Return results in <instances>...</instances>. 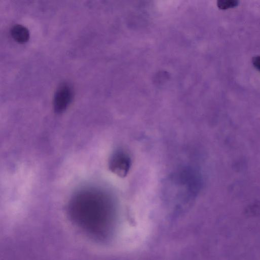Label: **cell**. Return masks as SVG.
<instances>
[{"label": "cell", "instance_id": "obj_1", "mask_svg": "<svg viewBox=\"0 0 260 260\" xmlns=\"http://www.w3.org/2000/svg\"><path fill=\"white\" fill-rule=\"evenodd\" d=\"M70 215L79 229L94 238H106L113 227L110 207L96 199L83 198L76 201L71 207Z\"/></svg>", "mask_w": 260, "mask_h": 260}, {"label": "cell", "instance_id": "obj_2", "mask_svg": "<svg viewBox=\"0 0 260 260\" xmlns=\"http://www.w3.org/2000/svg\"><path fill=\"white\" fill-rule=\"evenodd\" d=\"M73 98V91L71 86L67 83L61 84L56 90L53 100L54 110L56 113L64 111Z\"/></svg>", "mask_w": 260, "mask_h": 260}, {"label": "cell", "instance_id": "obj_3", "mask_svg": "<svg viewBox=\"0 0 260 260\" xmlns=\"http://www.w3.org/2000/svg\"><path fill=\"white\" fill-rule=\"evenodd\" d=\"M109 167L113 173L119 177H125L130 169L131 159L126 153L118 151L111 157Z\"/></svg>", "mask_w": 260, "mask_h": 260}, {"label": "cell", "instance_id": "obj_4", "mask_svg": "<svg viewBox=\"0 0 260 260\" xmlns=\"http://www.w3.org/2000/svg\"><path fill=\"white\" fill-rule=\"evenodd\" d=\"M11 35L17 42L24 43L26 42L29 37L28 29L21 24H16L11 29Z\"/></svg>", "mask_w": 260, "mask_h": 260}, {"label": "cell", "instance_id": "obj_5", "mask_svg": "<svg viewBox=\"0 0 260 260\" xmlns=\"http://www.w3.org/2000/svg\"><path fill=\"white\" fill-rule=\"evenodd\" d=\"M239 4L237 0H218L217 2V7L222 10H225L236 7Z\"/></svg>", "mask_w": 260, "mask_h": 260}, {"label": "cell", "instance_id": "obj_6", "mask_svg": "<svg viewBox=\"0 0 260 260\" xmlns=\"http://www.w3.org/2000/svg\"><path fill=\"white\" fill-rule=\"evenodd\" d=\"M252 62L254 67L260 72V56H254Z\"/></svg>", "mask_w": 260, "mask_h": 260}]
</instances>
